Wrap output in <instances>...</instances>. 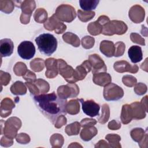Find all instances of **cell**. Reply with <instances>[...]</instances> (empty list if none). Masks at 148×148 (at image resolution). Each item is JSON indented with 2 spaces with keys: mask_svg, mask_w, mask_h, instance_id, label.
I'll return each instance as SVG.
<instances>
[{
  "mask_svg": "<svg viewBox=\"0 0 148 148\" xmlns=\"http://www.w3.org/2000/svg\"><path fill=\"white\" fill-rule=\"evenodd\" d=\"M33 99L40 111L54 124L58 116L66 114V99L60 98L55 92L34 95Z\"/></svg>",
  "mask_w": 148,
  "mask_h": 148,
  "instance_id": "1",
  "label": "cell"
},
{
  "mask_svg": "<svg viewBox=\"0 0 148 148\" xmlns=\"http://www.w3.org/2000/svg\"><path fill=\"white\" fill-rule=\"evenodd\" d=\"M38 48L43 54L51 56L57 49V40L54 36L50 34H42L35 39Z\"/></svg>",
  "mask_w": 148,
  "mask_h": 148,
  "instance_id": "2",
  "label": "cell"
},
{
  "mask_svg": "<svg viewBox=\"0 0 148 148\" xmlns=\"http://www.w3.org/2000/svg\"><path fill=\"white\" fill-rule=\"evenodd\" d=\"M127 29V25L123 21L112 20L103 25L102 34L108 36L114 34L121 35L125 34Z\"/></svg>",
  "mask_w": 148,
  "mask_h": 148,
  "instance_id": "3",
  "label": "cell"
},
{
  "mask_svg": "<svg viewBox=\"0 0 148 148\" xmlns=\"http://www.w3.org/2000/svg\"><path fill=\"white\" fill-rule=\"evenodd\" d=\"M21 127V121L20 119L16 117H12L4 121V126L1 125V134H4L5 136L14 139L17 134V131Z\"/></svg>",
  "mask_w": 148,
  "mask_h": 148,
  "instance_id": "4",
  "label": "cell"
},
{
  "mask_svg": "<svg viewBox=\"0 0 148 148\" xmlns=\"http://www.w3.org/2000/svg\"><path fill=\"white\" fill-rule=\"evenodd\" d=\"M54 14L59 20L66 23L72 22L76 17L75 8L66 4H62L58 6Z\"/></svg>",
  "mask_w": 148,
  "mask_h": 148,
  "instance_id": "5",
  "label": "cell"
},
{
  "mask_svg": "<svg viewBox=\"0 0 148 148\" xmlns=\"http://www.w3.org/2000/svg\"><path fill=\"white\" fill-rule=\"evenodd\" d=\"M103 96L104 99L108 101H117L124 96V91L118 85L110 83L104 87Z\"/></svg>",
  "mask_w": 148,
  "mask_h": 148,
  "instance_id": "6",
  "label": "cell"
},
{
  "mask_svg": "<svg viewBox=\"0 0 148 148\" xmlns=\"http://www.w3.org/2000/svg\"><path fill=\"white\" fill-rule=\"evenodd\" d=\"M18 5L16 6L20 8L22 11L20 16V22L23 24H27L29 23L30 17L32 15V12L35 9L36 3L35 1H17Z\"/></svg>",
  "mask_w": 148,
  "mask_h": 148,
  "instance_id": "7",
  "label": "cell"
},
{
  "mask_svg": "<svg viewBox=\"0 0 148 148\" xmlns=\"http://www.w3.org/2000/svg\"><path fill=\"white\" fill-rule=\"evenodd\" d=\"M58 96L64 99L68 98L76 97L79 94V88L75 83H68L66 85H62L57 88Z\"/></svg>",
  "mask_w": 148,
  "mask_h": 148,
  "instance_id": "8",
  "label": "cell"
},
{
  "mask_svg": "<svg viewBox=\"0 0 148 148\" xmlns=\"http://www.w3.org/2000/svg\"><path fill=\"white\" fill-rule=\"evenodd\" d=\"M17 53L23 59L30 60L35 56V47L32 42L25 40L18 46Z\"/></svg>",
  "mask_w": 148,
  "mask_h": 148,
  "instance_id": "9",
  "label": "cell"
},
{
  "mask_svg": "<svg viewBox=\"0 0 148 148\" xmlns=\"http://www.w3.org/2000/svg\"><path fill=\"white\" fill-rule=\"evenodd\" d=\"M57 64L59 73L68 83L76 82L73 77L74 69L71 66L68 65L62 59H58Z\"/></svg>",
  "mask_w": 148,
  "mask_h": 148,
  "instance_id": "10",
  "label": "cell"
},
{
  "mask_svg": "<svg viewBox=\"0 0 148 148\" xmlns=\"http://www.w3.org/2000/svg\"><path fill=\"white\" fill-rule=\"evenodd\" d=\"M43 25L46 29L49 31H54L57 34L63 33L66 29V25L59 20L54 14L47 20Z\"/></svg>",
  "mask_w": 148,
  "mask_h": 148,
  "instance_id": "11",
  "label": "cell"
},
{
  "mask_svg": "<svg viewBox=\"0 0 148 148\" xmlns=\"http://www.w3.org/2000/svg\"><path fill=\"white\" fill-rule=\"evenodd\" d=\"M82 104V107L83 112L90 117H95L99 115L100 109L99 105L92 99L84 101L81 98L79 99Z\"/></svg>",
  "mask_w": 148,
  "mask_h": 148,
  "instance_id": "12",
  "label": "cell"
},
{
  "mask_svg": "<svg viewBox=\"0 0 148 148\" xmlns=\"http://www.w3.org/2000/svg\"><path fill=\"white\" fill-rule=\"evenodd\" d=\"M88 61H90L92 67V74L99 72H103L107 71V68L104 61L99 55L97 54L90 55Z\"/></svg>",
  "mask_w": 148,
  "mask_h": 148,
  "instance_id": "13",
  "label": "cell"
},
{
  "mask_svg": "<svg viewBox=\"0 0 148 148\" xmlns=\"http://www.w3.org/2000/svg\"><path fill=\"white\" fill-rule=\"evenodd\" d=\"M128 16L131 20L134 23H140L144 20L145 16V9L139 5H134L130 8Z\"/></svg>",
  "mask_w": 148,
  "mask_h": 148,
  "instance_id": "14",
  "label": "cell"
},
{
  "mask_svg": "<svg viewBox=\"0 0 148 148\" xmlns=\"http://www.w3.org/2000/svg\"><path fill=\"white\" fill-rule=\"evenodd\" d=\"M92 70L91 64L88 60H85L81 65L76 66L74 69L73 77L77 82L85 78L87 74Z\"/></svg>",
  "mask_w": 148,
  "mask_h": 148,
  "instance_id": "15",
  "label": "cell"
},
{
  "mask_svg": "<svg viewBox=\"0 0 148 148\" xmlns=\"http://www.w3.org/2000/svg\"><path fill=\"white\" fill-rule=\"evenodd\" d=\"M113 68L119 73L128 72L131 73H136L139 70V67L137 65H131L125 60H121L114 62Z\"/></svg>",
  "mask_w": 148,
  "mask_h": 148,
  "instance_id": "16",
  "label": "cell"
},
{
  "mask_svg": "<svg viewBox=\"0 0 148 148\" xmlns=\"http://www.w3.org/2000/svg\"><path fill=\"white\" fill-rule=\"evenodd\" d=\"M46 71L45 76L49 79H52L56 77L58 73L57 60L54 58H49L45 61Z\"/></svg>",
  "mask_w": 148,
  "mask_h": 148,
  "instance_id": "17",
  "label": "cell"
},
{
  "mask_svg": "<svg viewBox=\"0 0 148 148\" xmlns=\"http://www.w3.org/2000/svg\"><path fill=\"white\" fill-rule=\"evenodd\" d=\"M13 49L14 44L11 39L5 38L0 40V54L1 57L11 56L13 53Z\"/></svg>",
  "mask_w": 148,
  "mask_h": 148,
  "instance_id": "18",
  "label": "cell"
},
{
  "mask_svg": "<svg viewBox=\"0 0 148 148\" xmlns=\"http://www.w3.org/2000/svg\"><path fill=\"white\" fill-rule=\"evenodd\" d=\"M130 105L132 118L136 120H140L144 119L146 116V111L141 105L140 102H134Z\"/></svg>",
  "mask_w": 148,
  "mask_h": 148,
  "instance_id": "19",
  "label": "cell"
},
{
  "mask_svg": "<svg viewBox=\"0 0 148 148\" xmlns=\"http://www.w3.org/2000/svg\"><path fill=\"white\" fill-rule=\"evenodd\" d=\"M93 82L98 86L105 87L111 83L112 77L109 73L105 72H99L93 74Z\"/></svg>",
  "mask_w": 148,
  "mask_h": 148,
  "instance_id": "20",
  "label": "cell"
},
{
  "mask_svg": "<svg viewBox=\"0 0 148 148\" xmlns=\"http://www.w3.org/2000/svg\"><path fill=\"white\" fill-rule=\"evenodd\" d=\"M15 107L13 101L9 98H4L1 103V116L2 117H6L9 116L12 111L13 108Z\"/></svg>",
  "mask_w": 148,
  "mask_h": 148,
  "instance_id": "21",
  "label": "cell"
},
{
  "mask_svg": "<svg viewBox=\"0 0 148 148\" xmlns=\"http://www.w3.org/2000/svg\"><path fill=\"white\" fill-rule=\"evenodd\" d=\"M99 50L101 52L107 57L114 56L115 47L112 41L104 40L100 43Z\"/></svg>",
  "mask_w": 148,
  "mask_h": 148,
  "instance_id": "22",
  "label": "cell"
},
{
  "mask_svg": "<svg viewBox=\"0 0 148 148\" xmlns=\"http://www.w3.org/2000/svg\"><path fill=\"white\" fill-rule=\"evenodd\" d=\"M128 54L130 59L132 63L140 62L143 58L142 49L139 46H132L128 51Z\"/></svg>",
  "mask_w": 148,
  "mask_h": 148,
  "instance_id": "23",
  "label": "cell"
},
{
  "mask_svg": "<svg viewBox=\"0 0 148 148\" xmlns=\"http://www.w3.org/2000/svg\"><path fill=\"white\" fill-rule=\"evenodd\" d=\"M98 133V130L96 127L92 126H87L83 127L80 132V138L84 141H89L94 137Z\"/></svg>",
  "mask_w": 148,
  "mask_h": 148,
  "instance_id": "24",
  "label": "cell"
},
{
  "mask_svg": "<svg viewBox=\"0 0 148 148\" xmlns=\"http://www.w3.org/2000/svg\"><path fill=\"white\" fill-rule=\"evenodd\" d=\"M120 118H121V122L124 124H128L133 119L131 107L130 105L125 104L123 105Z\"/></svg>",
  "mask_w": 148,
  "mask_h": 148,
  "instance_id": "25",
  "label": "cell"
},
{
  "mask_svg": "<svg viewBox=\"0 0 148 148\" xmlns=\"http://www.w3.org/2000/svg\"><path fill=\"white\" fill-rule=\"evenodd\" d=\"M62 39L65 42L71 45L73 47H77L80 46V41L79 37L75 34L67 32L62 35Z\"/></svg>",
  "mask_w": 148,
  "mask_h": 148,
  "instance_id": "26",
  "label": "cell"
},
{
  "mask_svg": "<svg viewBox=\"0 0 148 148\" xmlns=\"http://www.w3.org/2000/svg\"><path fill=\"white\" fill-rule=\"evenodd\" d=\"M26 85L21 81H17L13 83L10 88L11 92L14 95H24L27 92Z\"/></svg>",
  "mask_w": 148,
  "mask_h": 148,
  "instance_id": "27",
  "label": "cell"
},
{
  "mask_svg": "<svg viewBox=\"0 0 148 148\" xmlns=\"http://www.w3.org/2000/svg\"><path fill=\"white\" fill-rule=\"evenodd\" d=\"M66 113L71 115H75L80 112V105L79 99H72L68 101L66 105Z\"/></svg>",
  "mask_w": 148,
  "mask_h": 148,
  "instance_id": "28",
  "label": "cell"
},
{
  "mask_svg": "<svg viewBox=\"0 0 148 148\" xmlns=\"http://www.w3.org/2000/svg\"><path fill=\"white\" fill-rule=\"evenodd\" d=\"M99 0H80L79 3L80 8L84 11H92L95 9L98 4L99 3Z\"/></svg>",
  "mask_w": 148,
  "mask_h": 148,
  "instance_id": "29",
  "label": "cell"
},
{
  "mask_svg": "<svg viewBox=\"0 0 148 148\" xmlns=\"http://www.w3.org/2000/svg\"><path fill=\"white\" fill-rule=\"evenodd\" d=\"M102 25L97 20L95 21L90 23L88 25L87 30L91 35L93 36H96L102 33Z\"/></svg>",
  "mask_w": 148,
  "mask_h": 148,
  "instance_id": "30",
  "label": "cell"
},
{
  "mask_svg": "<svg viewBox=\"0 0 148 148\" xmlns=\"http://www.w3.org/2000/svg\"><path fill=\"white\" fill-rule=\"evenodd\" d=\"M80 127V123L77 121H75L74 123L67 125L65 127V132L69 136L77 135L79 133Z\"/></svg>",
  "mask_w": 148,
  "mask_h": 148,
  "instance_id": "31",
  "label": "cell"
},
{
  "mask_svg": "<svg viewBox=\"0 0 148 148\" xmlns=\"http://www.w3.org/2000/svg\"><path fill=\"white\" fill-rule=\"evenodd\" d=\"M34 18L36 22L38 23H45L47 18V13L43 8H38L36 10Z\"/></svg>",
  "mask_w": 148,
  "mask_h": 148,
  "instance_id": "32",
  "label": "cell"
},
{
  "mask_svg": "<svg viewBox=\"0 0 148 148\" xmlns=\"http://www.w3.org/2000/svg\"><path fill=\"white\" fill-rule=\"evenodd\" d=\"M105 139L108 141L109 145L110 147H121L119 142L121 140V137L115 134H109L106 135Z\"/></svg>",
  "mask_w": 148,
  "mask_h": 148,
  "instance_id": "33",
  "label": "cell"
},
{
  "mask_svg": "<svg viewBox=\"0 0 148 148\" xmlns=\"http://www.w3.org/2000/svg\"><path fill=\"white\" fill-rule=\"evenodd\" d=\"M146 132L147 130L145 132L142 128H135L131 131L130 135L133 140L139 143L143 139Z\"/></svg>",
  "mask_w": 148,
  "mask_h": 148,
  "instance_id": "34",
  "label": "cell"
},
{
  "mask_svg": "<svg viewBox=\"0 0 148 148\" xmlns=\"http://www.w3.org/2000/svg\"><path fill=\"white\" fill-rule=\"evenodd\" d=\"M110 116V109L109 105L106 103L103 104L102 106L101 114L100 117L98 119V121L101 124L106 123L109 118Z\"/></svg>",
  "mask_w": 148,
  "mask_h": 148,
  "instance_id": "35",
  "label": "cell"
},
{
  "mask_svg": "<svg viewBox=\"0 0 148 148\" xmlns=\"http://www.w3.org/2000/svg\"><path fill=\"white\" fill-rule=\"evenodd\" d=\"M14 3L13 1H0V10L6 14L12 13L14 9Z\"/></svg>",
  "mask_w": 148,
  "mask_h": 148,
  "instance_id": "36",
  "label": "cell"
},
{
  "mask_svg": "<svg viewBox=\"0 0 148 148\" xmlns=\"http://www.w3.org/2000/svg\"><path fill=\"white\" fill-rule=\"evenodd\" d=\"M45 61L40 58H36L30 62V67L35 72H40L45 67Z\"/></svg>",
  "mask_w": 148,
  "mask_h": 148,
  "instance_id": "37",
  "label": "cell"
},
{
  "mask_svg": "<svg viewBox=\"0 0 148 148\" xmlns=\"http://www.w3.org/2000/svg\"><path fill=\"white\" fill-rule=\"evenodd\" d=\"M50 145L52 147H61L63 145L64 139L62 135L59 134H53L50 139Z\"/></svg>",
  "mask_w": 148,
  "mask_h": 148,
  "instance_id": "38",
  "label": "cell"
},
{
  "mask_svg": "<svg viewBox=\"0 0 148 148\" xmlns=\"http://www.w3.org/2000/svg\"><path fill=\"white\" fill-rule=\"evenodd\" d=\"M95 13L94 11H83L81 10H77V16L79 19L82 22H87L91 20L95 16Z\"/></svg>",
  "mask_w": 148,
  "mask_h": 148,
  "instance_id": "39",
  "label": "cell"
},
{
  "mask_svg": "<svg viewBox=\"0 0 148 148\" xmlns=\"http://www.w3.org/2000/svg\"><path fill=\"white\" fill-rule=\"evenodd\" d=\"M34 83L38 87L40 91V94H46L49 91L50 86L46 80L42 79H38Z\"/></svg>",
  "mask_w": 148,
  "mask_h": 148,
  "instance_id": "40",
  "label": "cell"
},
{
  "mask_svg": "<svg viewBox=\"0 0 148 148\" xmlns=\"http://www.w3.org/2000/svg\"><path fill=\"white\" fill-rule=\"evenodd\" d=\"M28 69L26 65L22 62H17L13 68V72L16 75L18 76H23L26 73Z\"/></svg>",
  "mask_w": 148,
  "mask_h": 148,
  "instance_id": "41",
  "label": "cell"
},
{
  "mask_svg": "<svg viewBox=\"0 0 148 148\" xmlns=\"http://www.w3.org/2000/svg\"><path fill=\"white\" fill-rule=\"evenodd\" d=\"M95 43V39L93 37L86 36L82 39V45L83 47L86 49L92 48Z\"/></svg>",
  "mask_w": 148,
  "mask_h": 148,
  "instance_id": "42",
  "label": "cell"
},
{
  "mask_svg": "<svg viewBox=\"0 0 148 148\" xmlns=\"http://www.w3.org/2000/svg\"><path fill=\"white\" fill-rule=\"evenodd\" d=\"M122 82L123 84L129 87L134 86L137 82V79L132 75H125L122 78Z\"/></svg>",
  "mask_w": 148,
  "mask_h": 148,
  "instance_id": "43",
  "label": "cell"
},
{
  "mask_svg": "<svg viewBox=\"0 0 148 148\" xmlns=\"http://www.w3.org/2000/svg\"><path fill=\"white\" fill-rule=\"evenodd\" d=\"M115 51H114V57L122 56L125 49V45L123 42H117L114 45Z\"/></svg>",
  "mask_w": 148,
  "mask_h": 148,
  "instance_id": "44",
  "label": "cell"
},
{
  "mask_svg": "<svg viewBox=\"0 0 148 148\" xmlns=\"http://www.w3.org/2000/svg\"><path fill=\"white\" fill-rule=\"evenodd\" d=\"M134 92L138 95H142L147 92V86L142 83H138L135 85Z\"/></svg>",
  "mask_w": 148,
  "mask_h": 148,
  "instance_id": "45",
  "label": "cell"
},
{
  "mask_svg": "<svg viewBox=\"0 0 148 148\" xmlns=\"http://www.w3.org/2000/svg\"><path fill=\"white\" fill-rule=\"evenodd\" d=\"M130 39L133 43H135L142 46L145 45V40L140 35L137 33L133 32L130 35Z\"/></svg>",
  "mask_w": 148,
  "mask_h": 148,
  "instance_id": "46",
  "label": "cell"
},
{
  "mask_svg": "<svg viewBox=\"0 0 148 148\" xmlns=\"http://www.w3.org/2000/svg\"><path fill=\"white\" fill-rule=\"evenodd\" d=\"M11 79V76L9 73L3 72L2 71H0V82L1 86H6L9 84Z\"/></svg>",
  "mask_w": 148,
  "mask_h": 148,
  "instance_id": "47",
  "label": "cell"
},
{
  "mask_svg": "<svg viewBox=\"0 0 148 148\" xmlns=\"http://www.w3.org/2000/svg\"><path fill=\"white\" fill-rule=\"evenodd\" d=\"M16 140L20 144H27L30 142V137L25 133H20L16 136Z\"/></svg>",
  "mask_w": 148,
  "mask_h": 148,
  "instance_id": "48",
  "label": "cell"
},
{
  "mask_svg": "<svg viewBox=\"0 0 148 148\" xmlns=\"http://www.w3.org/2000/svg\"><path fill=\"white\" fill-rule=\"evenodd\" d=\"M25 84L27 86V87L29 89V92H31V95H32L33 96L38 95L40 94V91L34 82L32 83V82H26L25 83Z\"/></svg>",
  "mask_w": 148,
  "mask_h": 148,
  "instance_id": "49",
  "label": "cell"
},
{
  "mask_svg": "<svg viewBox=\"0 0 148 148\" xmlns=\"http://www.w3.org/2000/svg\"><path fill=\"white\" fill-rule=\"evenodd\" d=\"M66 118L63 114L58 116L54 123V127L57 128H60L66 123Z\"/></svg>",
  "mask_w": 148,
  "mask_h": 148,
  "instance_id": "50",
  "label": "cell"
},
{
  "mask_svg": "<svg viewBox=\"0 0 148 148\" xmlns=\"http://www.w3.org/2000/svg\"><path fill=\"white\" fill-rule=\"evenodd\" d=\"M81 127H84L87 126H92L96 124L97 121L95 119L90 118H85L81 120L80 121Z\"/></svg>",
  "mask_w": 148,
  "mask_h": 148,
  "instance_id": "51",
  "label": "cell"
},
{
  "mask_svg": "<svg viewBox=\"0 0 148 148\" xmlns=\"http://www.w3.org/2000/svg\"><path fill=\"white\" fill-rule=\"evenodd\" d=\"M23 79H24V80H26V82H32V83L35 82L36 80L35 74L29 70L27 71V72L23 76Z\"/></svg>",
  "mask_w": 148,
  "mask_h": 148,
  "instance_id": "52",
  "label": "cell"
},
{
  "mask_svg": "<svg viewBox=\"0 0 148 148\" xmlns=\"http://www.w3.org/2000/svg\"><path fill=\"white\" fill-rule=\"evenodd\" d=\"M121 127V123L119 121L113 120L108 123V128L111 130H117Z\"/></svg>",
  "mask_w": 148,
  "mask_h": 148,
  "instance_id": "53",
  "label": "cell"
},
{
  "mask_svg": "<svg viewBox=\"0 0 148 148\" xmlns=\"http://www.w3.org/2000/svg\"><path fill=\"white\" fill-rule=\"evenodd\" d=\"M13 143V139L9 138L5 136H2L1 139V145L3 147L11 146Z\"/></svg>",
  "mask_w": 148,
  "mask_h": 148,
  "instance_id": "54",
  "label": "cell"
},
{
  "mask_svg": "<svg viewBox=\"0 0 148 148\" xmlns=\"http://www.w3.org/2000/svg\"><path fill=\"white\" fill-rule=\"evenodd\" d=\"M95 147H110L109 143L104 140H100L94 146Z\"/></svg>",
  "mask_w": 148,
  "mask_h": 148,
  "instance_id": "55",
  "label": "cell"
},
{
  "mask_svg": "<svg viewBox=\"0 0 148 148\" xmlns=\"http://www.w3.org/2000/svg\"><path fill=\"white\" fill-rule=\"evenodd\" d=\"M147 96L146 95L145 97H143L140 102L141 105L143 106V107L144 108L146 112H147Z\"/></svg>",
  "mask_w": 148,
  "mask_h": 148,
  "instance_id": "56",
  "label": "cell"
}]
</instances>
